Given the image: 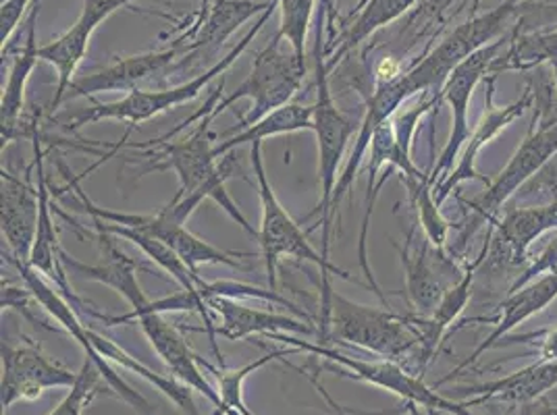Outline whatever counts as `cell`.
<instances>
[{"label":"cell","instance_id":"30bf717a","mask_svg":"<svg viewBox=\"0 0 557 415\" xmlns=\"http://www.w3.org/2000/svg\"><path fill=\"white\" fill-rule=\"evenodd\" d=\"M556 152L557 123L549 127L531 125L529 136L513 152V156L506 164V168L497 175V179L493 184H488L483 196H479L472 202H466V206L472 210V221H468L465 239L472 237L476 227H481L483 223H487V225L497 223L502 208H506L511 198L529 184L547 162L554 159Z\"/></svg>","mask_w":557,"mask_h":415},{"label":"cell","instance_id":"d4e9b609","mask_svg":"<svg viewBox=\"0 0 557 415\" xmlns=\"http://www.w3.org/2000/svg\"><path fill=\"white\" fill-rule=\"evenodd\" d=\"M210 312H216L221 323L214 326L216 337H225L230 341H242L252 335H277V332H298V335H312L314 328L308 320H298L285 314L264 312L244 305L242 301L214 298L209 301Z\"/></svg>","mask_w":557,"mask_h":415},{"label":"cell","instance_id":"3957f363","mask_svg":"<svg viewBox=\"0 0 557 415\" xmlns=\"http://www.w3.org/2000/svg\"><path fill=\"white\" fill-rule=\"evenodd\" d=\"M275 9H278V0H273V4L256 20V24L232 48L230 54H225L219 63H214L202 75L189 79V81L182 84V86H175V88L157 90V92H146V90H138L136 88V90H132L127 96H123L121 100H115V102L94 104L90 109L71 116L70 121H67V129L77 131L79 127L92 125V123H98V121H127L132 125H139V123H146V121H150L154 116L163 115V113L180 106V104L191 102L194 98H198L200 93L205 92V88L209 86L214 77L223 75L246 52V48L250 47V42L260 34V29L273 17Z\"/></svg>","mask_w":557,"mask_h":415},{"label":"cell","instance_id":"277c9868","mask_svg":"<svg viewBox=\"0 0 557 415\" xmlns=\"http://www.w3.org/2000/svg\"><path fill=\"white\" fill-rule=\"evenodd\" d=\"M329 330L331 339L339 343L362 347L397 364L408 357H418L420 339L410 316H399L392 310L356 303L335 291L331 293L325 339Z\"/></svg>","mask_w":557,"mask_h":415},{"label":"cell","instance_id":"6da1fadb","mask_svg":"<svg viewBox=\"0 0 557 415\" xmlns=\"http://www.w3.org/2000/svg\"><path fill=\"white\" fill-rule=\"evenodd\" d=\"M210 123L212 118L205 116L198 127L175 143H163L164 164L161 168H173L180 177V191L175 198L166 204L173 212V216L186 225L187 218L194 214V210L200 206L205 200H212L214 204L223 208L233 221L258 237V231L248 223V218L242 214V210L233 202L227 193L225 184L232 177V156H223V164H216L214 146L210 143Z\"/></svg>","mask_w":557,"mask_h":415},{"label":"cell","instance_id":"7a4b0ae2","mask_svg":"<svg viewBox=\"0 0 557 415\" xmlns=\"http://www.w3.org/2000/svg\"><path fill=\"white\" fill-rule=\"evenodd\" d=\"M252 166H255L256 184H258V196H260V210H262V218H260V229H258V241L262 248V262L269 275V285L271 289L277 291V264L281 257H296L302 262H310L321 271V337L325 339L326 318H329V305H331V282L329 275L342 277L349 282H360L358 278L349 277L348 273H344L342 268H337L333 262H329L319 254L302 227L289 216V212L281 206V202L271 187V181L267 177L264 171V162H262V141H255L252 150Z\"/></svg>","mask_w":557,"mask_h":415},{"label":"cell","instance_id":"b9f144b4","mask_svg":"<svg viewBox=\"0 0 557 415\" xmlns=\"http://www.w3.org/2000/svg\"><path fill=\"white\" fill-rule=\"evenodd\" d=\"M2 2H4V0H2Z\"/></svg>","mask_w":557,"mask_h":415},{"label":"cell","instance_id":"1f68e13d","mask_svg":"<svg viewBox=\"0 0 557 415\" xmlns=\"http://www.w3.org/2000/svg\"><path fill=\"white\" fill-rule=\"evenodd\" d=\"M557 61V29H543L520 34L510 42V48L504 56H499L488 75H497L502 71H529L541 65H552Z\"/></svg>","mask_w":557,"mask_h":415},{"label":"cell","instance_id":"4dcf8cb0","mask_svg":"<svg viewBox=\"0 0 557 415\" xmlns=\"http://www.w3.org/2000/svg\"><path fill=\"white\" fill-rule=\"evenodd\" d=\"M98 229H104L111 232L113 237H121L127 239L132 243H136L144 254L148 255L154 264H159L166 275L175 278L180 282L182 289H186L189 293L200 295V287L205 282V278L200 277L198 273H194L186 262L175 254L166 243L161 239L148 235V232L136 231L129 227H121V225H113V223H102V221H94ZM202 298V295H200Z\"/></svg>","mask_w":557,"mask_h":415},{"label":"cell","instance_id":"5bb4252c","mask_svg":"<svg viewBox=\"0 0 557 415\" xmlns=\"http://www.w3.org/2000/svg\"><path fill=\"white\" fill-rule=\"evenodd\" d=\"M0 355V401L4 410H9L17 401L38 399L47 389L73 387L77 380V374L59 364H52L38 347H11L2 343Z\"/></svg>","mask_w":557,"mask_h":415},{"label":"cell","instance_id":"e575fe53","mask_svg":"<svg viewBox=\"0 0 557 415\" xmlns=\"http://www.w3.org/2000/svg\"><path fill=\"white\" fill-rule=\"evenodd\" d=\"M314 2L317 0H278V11H281L278 34L304 61H306V38H308V29L314 13Z\"/></svg>","mask_w":557,"mask_h":415},{"label":"cell","instance_id":"8d00e7d4","mask_svg":"<svg viewBox=\"0 0 557 415\" xmlns=\"http://www.w3.org/2000/svg\"><path fill=\"white\" fill-rule=\"evenodd\" d=\"M557 202V152L513 198L511 206H543Z\"/></svg>","mask_w":557,"mask_h":415},{"label":"cell","instance_id":"60d3db41","mask_svg":"<svg viewBox=\"0 0 557 415\" xmlns=\"http://www.w3.org/2000/svg\"><path fill=\"white\" fill-rule=\"evenodd\" d=\"M493 415H511V412H506V414H497V412H493Z\"/></svg>","mask_w":557,"mask_h":415},{"label":"cell","instance_id":"d6986e66","mask_svg":"<svg viewBox=\"0 0 557 415\" xmlns=\"http://www.w3.org/2000/svg\"><path fill=\"white\" fill-rule=\"evenodd\" d=\"M136 320L141 326L144 335L148 337L152 349L163 360L164 366L171 369L173 378L184 382L191 391L205 394L210 403L216 407L221 403L219 389H214L207 380L202 366L198 362V355L191 353V349L187 347L182 332L173 324L166 323L163 314H157V312L141 314Z\"/></svg>","mask_w":557,"mask_h":415},{"label":"cell","instance_id":"8992f818","mask_svg":"<svg viewBox=\"0 0 557 415\" xmlns=\"http://www.w3.org/2000/svg\"><path fill=\"white\" fill-rule=\"evenodd\" d=\"M285 42L287 40L277 34L269 47L262 48L256 54L250 75L230 96H225L212 106L209 115L212 121L242 98L252 100L250 113L239 118V127L244 129L271 115L281 106L289 104V100L302 86L306 61L296 54L294 48L285 50Z\"/></svg>","mask_w":557,"mask_h":415},{"label":"cell","instance_id":"7c38bea8","mask_svg":"<svg viewBox=\"0 0 557 415\" xmlns=\"http://www.w3.org/2000/svg\"><path fill=\"white\" fill-rule=\"evenodd\" d=\"M557 229V202L543 206L506 208L497 223L488 225V241L485 273L504 275L518 271L527 264L529 248L547 231Z\"/></svg>","mask_w":557,"mask_h":415},{"label":"cell","instance_id":"f546056e","mask_svg":"<svg viewBox=\"0 0 557 415\" xmlns=\"http://www.w3.org/2000/svg\"><path fill=\"white\" fill-rule=\"evenodd\" d=\"M429 246L431 243L426 239L414 254H410L408 248L399 250V257L406 271V295L410 305L417 310L418 316H431L445 293L442 277L431 264Z\"/></svg>","mask_w":557,"mask_h":415},{"label":"cell","instance_id":"ba28073f","mask_svg":"<svg viewBox=\"0 0 557 415\" xmlns=\"http://www.w3.org/2000/svg\"><path fill=\"white\" fill-rule=\"evenodd\" d=\"M520 2L522 0H506L493 11L474 15L466 20L465 24L458 25L440 47L433 48L418 63L414 70L406 71L414 92L435 96L437 90H443L451 71L456 70L460 63H465L470 54H474L476 50L487 47L499 38L508 20L520 9Z\"/></svg>","mask_w":557,"mask_h":415},{"label":"cell","instance_id":"ffe728a7","mask_svg":"<svg viewBox=\"0 0 557 415\" xmlns=\"http://www.w3.org/2000/svg\"><path fill=\"white\" fill-rule=\"evenodd\" d=\"M554 300H557V271L534 278L533 282L524 285L520 291L510 293V298L502 303V318L495 323L493 332L466 357L458 368L451 369L445 378H442L435 385V389H440L445 382H451L462 369L472 366L483 353H487L488 349L502 345L504 337L510 335L518 324L527 323L529 318L541 314Z\"/></svg>","mask_w":557,"mask_h":415},{"label":"cell","instance_id":"484cf974","mask_svg":"<svg viewBox=\"0 0 557 415\" xmlns=\"http://www.w3.org/2000/svg\"><path fill=\"white\" fill-rule=\"evenodd\" d=\"M34 148H36V164H38V198H40V216H38V229H36V241L34 250L29 255V266H34L38 273L47 275L48 278H54V282L63 289L70 291L67 285V273L63 271L61 264V248L57 241V231H54V221H52V204H50V191H48L47 179H45V166H42V150L38 134H34Z\"/></svg>","mask_w":557,"mask_h":415},{"label":"cell","instance_id":"d6a6232c","mask_svg":"<svg viewBox=\"0 0 557 415\" xmlns=\"http://www.w3.org/2000/svg\"><path fill=\"white\" fill-rule=\"evenodd\" d=\"M417 2L418 0H369L364 4V9L358 13V17L349 25L339 48L331 54V61L326 63V67L331 70L344 54H348L351 48L362 45L381 27L394 24L395 20H399L404 13H408Z\"/></svg>","mask_w":557,"mask_h":415},{"label":"cell","instance_id":"2e32d148","mask_svg":"<svg viewBox=\"0 0 557 415\" xmlns=\"http://www.w3.org/2000/svg\"><path fill=\"white\" fill-rule=\"evenodd\" d=\"M495 79H497V75H488L487 111H485V115L481 118L476 131L466 141L465 150L460 154V161L454 166V171L433 189L435 191V202L440 206L454 193V189H458L466 181H485V184H488L485 177H481L476 173V159H479L481 150L487 146L491 139L497 138L508 125H511L516 118L524 115L534 104L533 90L527 86L524 92L516 102H511L508 106H495L493 104Z\"/></svg>","mask_w":557,"mask_h":415},{"label":"cell","instance_id":"ac0fdd59","mask_svg":"<svg viewBox=\"0 0 557 415\" xmlns=\"http://www.w3.org/2000/svg\"><path fill=\"white\" fill-rule=\"evenodd\" d=\"M488 241H491V232L487 231V239H485L481 252L474 257L472 264H468L465 275L456 280V285L445 289L440 305L435 307V312L431 316H418V314L410 316L414 328H417L418 339H420L417 368H414L417 376H422V372L429 368V364L435 360L449 326L460 318L468 301L472 300V287H474V280L479 275V268L483 266V262L487 257Z\"/></svg>","mask_w":557,"mask_h":415},{"label":"cell","instance_id":"d590c367","mask_svg":"<svg viewBox=\"0 0 557 415\" xmlns=\"http://www.w3.org/2000/svg\"><path fill=\"white\" fill-rule=\"evenodd\" d=\"M104 382L102 374L98 366L94 364V360L86 357L84 366L77 372V380L75 385L70 387L67 397L59 403V407H54V412L50 415H82L84 410L92 403L94 397L100 392ZM109 387V385H107Z\"/></svg>","mask_w":557,"mask_h":415},{"label":"cell","instance_id":"83f0119b","mask_svg":"<svg viewBox=\"0 0 557 415\" xmlns=\"http://www.w3.org/2000/svg\"><path fill=\"white\" fill-rule=\"evenodd\" d=\"M312 106H300V104H285L277 111H273L271 115L260 118L255 125L246 127L244 131L235 134L233 138L223 139L214 146V156L223 159L227 156L232 150L246 146V143H255L267 138H275V136H287V134H298V131H312Z\"/></svg>","mask_w":557,"mask_h":415},{"label":"cell","instance_id":"7bdbcfd3","mask_svg":"<svg viewBox=\"0 0 557 415\" xmlns=\"http://www.w3.org/2000/svg\"><path fill=\"white\" fill-rule=\"evenodd\" d=\"M557 415V414H556Z\"/></svg>","mask_w":557,"mask_h":415},{"label":"cell","instance_id":"52a82bcc","mask_svg":"<svg viewBox=\"0 0 557 415\" xmlns=\"http://www.w3.org/2000/svg\"><path fill=\"white\" fill-rule=\"evenodd\" d=\"M269 339L283 341V343H287V345H292L298 351H308V353H314L319 357H325L326 362H333V364L342 366L344 376L394 392L397 397H401L410 403H417L420 407L431 410L435 414L472 415V412L466 407L465 401L445 399L435 387L424 385L422 376L412 374L410 369L401 368L397 362H392V360H385V362L356 360V357H349L342 351H335V349L323 345H312V343H306L300 339H294L285 332L271 335Z\"/></svg>","mask_w":557,"mask_h":415},{"label":"cell","instance_id":"f35d334b","mask_svg":"<svg viewBox=\"0 0 557 415\" xmlns=\"http://www.w3.org/2000/svg\"><path fill=\"white\" fill-rule=\"evenodd\" d=\"M29 7V0H4L2 11H0V42L2 48L11 45L13 32L17 25L22 24L25 11Z\"/></svg>","mask_w":557,"mask_h":415},{"label":"cell","instance_id":"74e56055","mask_svg":"<svg viewBox=\"0 0 557 415\" xmlns=\"http://www.w3.org/2000/svg\"><path fill=\"white\" fill-rule=\"evenodd\" d=\"M552 271H557V237L541 254L534 257L531 266H527V268L516 277V280L511 282L510 293L520 291L524 285L533 282L534 278L543 277V275H547V273H552Z\"/></svg>","mask_w":557,"mask_h":415},{"label":"cell","instance_id":"603a6c76","mask_svg":"<svg viewBox=\"0 0 557 415\" xmlns=\"http://www.w3.org/2000/svg\"><path fill=\"white\" fill-rule=\"evenodd\" d=\"M40 216L38 191L27 179H17L15 175L2 168V191H0V218L2 235L13 250V255L29 262V255L36 241Z\"/></svg>","mask_w":557,"mask_h":415},{"label":"cell","instance_id":"4316f807","mask_svg":"<svg viewBox=\"0 0 557 415\" xmlns=\"http://www.w3.org/2000/svg\"><path fill=\"white\" fill-rule=\"evenodd\" d=\"M273 4V0L267 2H255V0H216L210 7L209 17L205 20V24L200 27L198 36L194 38L191 45H187V52H196V50H212V48L223 47L233 32L239 29L242 25L255 17H260L269 7Z\"/></svg>","mask_w":557,"mask_h":415},{"label":"cell","instance_id":"ab89813d","mask_svg":"<svg viewBox=\"0 0 557 415\" xmlns=\"http://www.w3.org/2000/svg\"><path fill=\"white\" fill-rule=\"evenodd\" d=\"M552 71H554V79H556V88H557V61H556V63H552Z\"/></svg>","mask_w":557,"mask_h":415},{"label":"cell","instance_id":"f1b7e54d","mask_svg":"<svg viewBox=\"0 0 557 415\" xmlns=\"http://www.w3.org/2000/svg\"><path fill=\"white\" fill-rule=\"evenodd\" d=\"M88 335H90V343H92L94 349H96V353H100L107 362L116 364V366H121V368L129 369V372H136L148 385L157 387L159 391L163 392L164 397H169L184 414L200 415L196 403H194L191 389L186 387L184 382H180L177 378H166L163 374L152 372L148 366H144L141 362H138L136 357H132L125 349L115 345L111 339L102 337L100 332L88 328Z\"/></svg>","mask_w":557,"mask_h":415},{"label":"cell","instance_id":"44dd1931","mask_svg":"<svg viewBox=\"0 0 557 415\" xmlns=\"http://www.w3.org/2000/svg\"><path fill=\"white\" fill-rule=\"evenodd\" d=\"M557 387V360H539L527 368L518 369L510 376L460 387L458 392L466 397V407H476L488 401H499L504 405H529L543 397L545 392L554 391Z\"/></svg>","mask_w":557,"mask_h":415},{"label":"cell","instance_id":"836d02e7","mask_svg":"<svg viewBox=\"0 0 557 415\" xmlns=\"http://www.w3.org/2000/svg\"><path fill=\"white\" fill-rule=\"evenodd\" d=\"M401 184L406 185L410 202L417 208L418 221L426 232L429 243H433L437 248V254L443 255L449 223L443 218L440 210L442 206L435 202V185L431 184V177L426 175L420 179H401Z\"/></svg>","mask_w":557,"mask_h":415},{"label":"cell","instance_id":"8fae6325","mask_svg":"<svg viewBox=\"0 0 557 415\" xmlns=\"http://www.w3.org/2000/svg\"><path fill=\"white\" fill-rule=\"evenodd\" d=\"M504 38H497L487 47L476 50L470 54L465 63H460L456 70L451 71L449 79L443 86V100L451 106V134L443 148L442 156L437 159V164L431 171V184H440L451 171L454 162L460 161V154L465 150L466 141L470 139V129H468V109L472 93L476 86L483 81V77L491 73L493 63L499 59V52L504 48Z\"/></svg>","mask_w":557,"mask_h":415},{"label":"cell","instance_id":"e0dca14e","mask_svg":"<svg viewBox=\"0 0 557 415\" xmlns=\"http://www.w3.org/2000/svg\"><path fill=\"white\" fill-rule=\"evenodd\" d=\"M96 231H98V243H100V252H102V264H84L61 250L59 257H61L63 271L67 275H75L84 280H92V282H100V285L115 289L116 293L132 307V314H125V316H136L139 312H144L152 301L144 295L138 278H136V271H139L141 266L134 257L123 254L116 248L115 237L111 232L98 229V227H96Z\"/></svg>","mask_w":557,"mask_h":415},{"label":"cell","instance_id":"4fadbf2b","mask_svg":"<svg viewBox=\"0 0 557 415\" xmlns=\"http://www.w3.org/2000/svg\"><path fill=\"white\" fill-rule=\"evenodd\" d=\"M11 260H13V264L17 266L20 275H22L25 285H27V289L34 293V300L38 301V303L47 310L48 314L70 332L71 337L84 349L86 357L94 360V364L100 369L104 382L109 385V389L115 391L116 397H121V399H123L134 412H138L139 415H159L154 412L152 403H150L144 394L134 391V389L121 378V374H116L115 369L111 368V362H107L100 353H96V349H94L92 343H90L88 326H84V324L77 320V314H75V310H73V303L63 300V298L48 285L47 280L42 278V273H38L34 266H29L27 262L15 257V255H13Z\"/></svg>","mask_w":557,"mask_h":415},{"label":"cell","instance_id":"7402d4cb","mask_svg":"<svg viewBox=\"0 0 557 415\" xmlns=\"http://www.w3.org/2000/svg\"><path fill=\"white\" fill-rule=\"evenodd\" d=\"M182 52H187V45L186 47L175 45L157 52L119 59L113 65L73 81L67 96L71 100H75V98H88L96 93L132 92L136 90L138 81L148 79L150 75L169 67Z\"/></svg>","mask_w":557,"mask_h":415},{"label":"cell","instance_id":"9c48e42d","mask_svg":"<svg viewBox=\"0 0 557 415\" xmlns=\"http://www.w3.org/2000/svg\"><path fill=\"white\" fill-rule=\"evenodd\" d=\"M70 185L73 187V191L77 193V200H73L71 206L90 214L94 221L129 227V229L148 232V235L161 239L186 262L194 273H198V268L205 266V264H223V266H232V268H242L239 260H235V257H242L246 254L223 252V250L210 246L209 241L196 237L194 232L186 229V225L180 223L166 206L159 210V212H154V214L115 212V210H109V208L96 206L92 200L82 191L79 179H71Z\"/></svg>","mask_w":557,"mask_h":415},{"label":"cell","instance_id":"9a60e30c","mask_svg":"<svg viewBox=\"0 0 557 415\" xmlns=\"http://www.w3.org/2000/svg\"><path fill=\"white\" fill-rule=\"evenodd\" d=\"M132 2H136V0H84V9H82V15L77 17V22L71 25L63 36L40 47L38 50L40 61L50 63L59 73V84H57V93L52 98V109H57L70 92L73 75L82 65V61L86 59V52L90 47L96 27L102 22H107L121 7H127Z\"/></svg>","mask_w":557,"mask_h":415},{"label":"cell","instance_id":"5b68a950","mask_svg":"<svg viewBox=\"0 0 557 415\" xmlns=\"http://www.w3.org/2000/svg\"><path fill=\"white\" fill-rule=\"evenodd\" d=\"M323 15L317 27V47H314V75H317V100L312 104V131L319 143V179H321V200L314 214H321L323 225V257L331 262V225L329 212L331 200L335 193V185L339 181V166L344 161L346 148L354 134H358L348 116L339 111L333 100L331 86H329V67L323 56Z\"/></svg>","mask_w":557,"mask_h":415},{"label":"cell","instance_id":"cb8c5ba5","mask_svg":"<svg viewBox=\"0 0 557 415\" xmlns=\"http://www.w3.org/2000/svg\"><path fill=\"white\" fill-rule=\"evenodd\" d=\"M38 9L40 2L32 7V13L25 22L24 48L11 59V67L7 73V84L2 86L0 98V127H2V148L11 143L13 139L24 136V129L20 121L24 118L25 92L29 75L36 70L40 56H38V40H36V22H38Z\"/></svg>","mask_w":557,"mask_h":415}]
</instances>
